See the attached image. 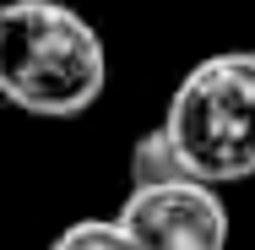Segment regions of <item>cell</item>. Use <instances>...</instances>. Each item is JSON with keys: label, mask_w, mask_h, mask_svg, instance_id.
<instances>
[{"label": "cell", "mask_w": 255, "mask_h": 250, "mask_svg": "<svg viewBox=\"0 0 255 250\" xmlns=\"http://www.w3.org/2000/svg\"><path fill=\"white\" fill-rule=\"evenodd\" d=\"M179 174H185V158L168 142L163 125L147 131V136L130 147V185H157V180H179Z\"/></svg>", "instance_id": "4"}, {"label": "cell", "mask_w": 255, "mask_h": 250, "mask_svg": "<svg viewBox=\"0 0 255 250\" xmlns=\"http://www.w3.org/2000/svg\"><path fill=\"white\" fill-rule=\"evenodd\" d=\"M136 250H228V207L217 185L196 174L130 185L125 207L114 212Z\"/></svg>", "instance_id": "3"}, {"label": "cell", "mask_w": 255, "mask_h": 250, "mask_svg": "<svg viewBox=\"0 0 255 250\" xmlns=\"http://www.w3.org/2000/svg\"><path fill=\"white\" fill-rule=\"evenodd\" d=\"M185 174L206 185H234L255 174V49L206 54L185 71L163 114Z\"/></svg>", "instance_id": "2"}, {"label": "cell", "mask_w": 255, "mask_h": 250, "mask_svg": "<svg viewBox=\"0 0 255 250\" xmlns=\"http://www.w3.org/2000/svg\"><path fill=\"white\" fill-rule=\"evenodd\" d=\"M49 250H136V240L125 234L120 218H76L71 229H60Z\"/></svg>", "instance_id": "5"}, {"label": "cell", "mask_w": 255, "mask_h": 250, "mask_svg": "<svg viewBox=\"0 0 255 250\" xmlns=\"http://www.w3.org/2000/svg\"><path fill=\"white\" fill-rule=\"evenodd\" d=\"M109 54L98 27L65 0L0 5V98L38 120H71L103 98Z\"/></svg>", "instance_id": "1"}]
</instances>
